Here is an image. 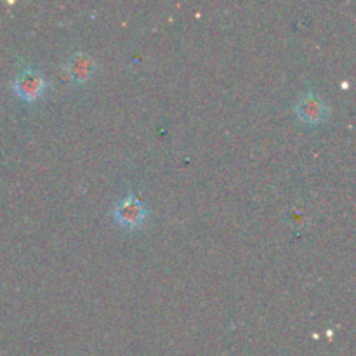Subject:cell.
<instances>
[{
    "label": "cell",
    "instance_id": "obj_4",
    "mask_svg": "<svg viewBox=\"0 0 356 356\" xmlns=\"http://www.w3.org/2000/svg\"><path fill=\"white\" fill-rule=\"evenodd\" d=\"M66 72L75 83H86L96 73V63L86 52H76V54L70 56L68 63H66Z\"/></svg>",
    "mask_w": 356,
    "mask_h": 356
},
{
    "label": "cell",
    "instance_id": "obj_1",
    "mask_svg": "<svg viewBox=\"0 0 356 356\" xmlns=\"http://www.w3.org/2000/svg\"><path fill=\"white\" fill-rule=\"evenodd\" d=\"M146 216H148V209L134 195H125L113 209L115 221L125 229L139 228L145 222Z\"/></svg>",
    "mask_w": 356,
    "mask_h": 356
},
{
    "label": "cell",
    "instance_id": "obj_2",
    "mask_svg": "<svg viewBox=\"0 0 356 356\" xmlns=\"http://www.w3.org/2000/svg\"><path fill=\"white\" fill-rule=\"evenodd\" d=\"M13 90L23 101H37L47 90V82L44 75L35 68H24L17 73L13 82Z\"/></svg>",
    "mask_w": 356,
    "mask_h": 356
},
{
    "label": "cell",
    "instance_id": "obj_3",
    "mask_svg": "<svg viewBox=\"0 0 356 356\" xmlns=\"http://www.w3.org/2000/svg\"><path fill=\"white\" fill-rule=\"evenodd\" d=\"M330 108L318 94L315 92H305L299 96L298 104H296V115L301 118L302 122L309 125H318L325 122L329 117Z\"/></svg>",
    "mask_w": 356,
    "mask_h": 356
}]
</instances>
